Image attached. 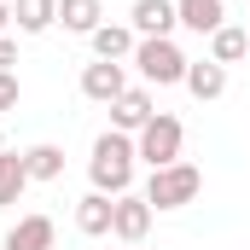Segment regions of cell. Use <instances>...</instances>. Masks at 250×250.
Here are the masks:
<instances>
[{"mask_svg":"<svg viewBox=\"0 0 250 250\" xmlns=\"http://www.w3.org/2000/svg\"><path fill=\"white\" fill-rule=\"evenodd\" d=\"M134 134H117V128H105L99 140H93V157H87V181L93 192H105V198H123L134 192Z\"/></svg>","mask_w":250,"mask_h":250,"instance_id":"1","label":"cell"},{"mask_svg":"<svg viewBox=\"0 0 250 250\" xmlns=\"http://www.w3.org/2000/svg\"><path fill=\"white\" fill-rule=\"evenodd\" d=\"M181 146H187V128H181V117H169V111H157L151 123L134 134V157H140L146 169H169V163H181Z\"/></svg>","mask_w":250,"mask_h":250,"instance_id":"2","label":"cell"},{"mask_svg":"<svg viewBox=\"0 0 250 250\" xmlns=\"http://www.w3.org/2000/svg\"><path fill=\"white\" fill-rule=\"evenodd\" d=\"M204 192V175L192 169V163H169V169H151V181H146V204L151 209H187L192 198Z\"/></svg>","mask_w":250,"mask_h":250,"instance_id":"3","label":"cell"},{"mask_svg":"<svg viewBox=\"0 0 250 250\" xmlns=\"http://www.w3.org/2000/svg\"><path fill=\"white\" fill-rule=\"evenodd\" d=\"M128 64L140 70L146 87H175V82H187V64H192V59L175 47V41H140Z\"/></svg>","mask_w":250,"mask_h":250,"instance_id":"4","label":"cell"},{"mask_svg":"<svg viewBox=\"0 0 250 250\" xmlns=\"http://www.w3.org/2000/svg\"><path fill=\"white\" fill-rule=\"evenodd\" d=\"M151 204L140 198V192H123V198H111V239H123V245H146V233H151Z\"/></svg>","mask_w":250,"mask_h":250,"instance_id":"5","label":"cell"},{"mask_svg":"<svg viewBox=\"0 0 250 250\" xmlns=\"http://www.w3.org/2000/svg\"><path fill=\"white\" fill-rule=\"evenodd\" d=\"M175 0H134V12H128V29L140 35V41H169L175 35Z\"/></svg>","mask_w":250,"mask_h":250,"instance_id":"6","label":"cell"},{"mask_svg":"<svg viewBox=\"0 0 250 250\" xmlns=\"http://www.w3.org/2000/svg\"><path fill=\"white\" fill-rule=\"evenodd\" d=\"M128 93V70L111 59H93L82 70V99H93V105H111V99H123Z\"/></svg>","mask_w":250,"mask_h":250,"instance_id":"7","label":"cell"},{"mask_svg":"<svg viewBox=\"0 0 250 250\" xmlns=\"http://www.w3.org/2000/svg\"><path fill=\"white\" fill-rule=\"evenodd\" d=\"M151 117H157V105H151V87H128L123 99H111V128H117V134H140Z\"/></svg>","mask_w":250,"mask_h":250,"instance_id":"8","label":"cell"},{"mask_svg":"<svg viewBox=\"0 0 250 250\" xmlns=\"http://www.w3.org/2000/svg\"><path fill=\"white\" fill-rule=\"evenodd\" d=\"M53 239H59L53 215H18V221L6 227V245L0 250H53Z\"/></svg>","mask_w":250,"mask_h":250,"instance_id":"9","label":"cell"},{"mask_svg":"<svg viewBox=\"0 0 250 250\" xmlns=\"http://www.w3.org/2000/svg\"><path fill=\"white\" fill-rule=\"evenodd\" d=\"M181 87H187L192 99H204V105H209V99H221V93H227V64H215V59H192Z\"/></svg>","mask_w":250,"mask_h":250,"instance_id":"10","label":"cell"},{"mask_svg":"<svg viewBox=\"0 0 250 250\" xmlns=\"http://www.w3.org/2000/svg\"><path fill=\"white\" fill-rule=\"evenodd\" d=\"M87 41H93V59H111V64H128L134 47H140V35H134L128 23H99Z\"/></svg>","mask_w":250,"mask_h":250,"instance_id":"11","label":"cell"},{"mask_svg":"<svg viewBox=\"0 0 250 250\" xmlns=\"http://www.w3.org/2000/svg\"><path fill=\"white\" fill-rule=\"evenodd\" d=\"M175 18H181V29H192V35H215L227 23L221 0H175Z\"/></svg>","mask_w":250,"mask_h":250,"instance_id":"12","label":"cell"},{"mask_svg":"<svg viewBox=\"0 0 250 250\" xmlns=\"http://www.w3.org/2000/svg\"><path fill=\"white\" fill-rule=\"evenodd\" d=\"M76 233H87V239H105V233H111V198H105V192L76 198Z\"/></svg>","mask_w":250,"mask_h":250,"instance_id":"13","label":"cell"},{"mask_svg":"<svg viewBox=\"0 0 250 250\" xmlns=\"http://www.w3.org/2000/svg\"><path fill=\"white\" fill-rule=\"evenodd\" d=\"M12 18L23 35H47L59 23V0H12Z\"/></svg>","mask_w":250,"mask_h":250,"instance_id":"14","label":"cell"},{"mask_svg":"<svg viewBox=\"0 0 250 250\" xmlns=\"http://www.w3.org/2000/svg\"><path fill=\"white\" fill-rule=\"evenodd\" d=\"M59 23L70 35H93V29L105 23V6H99V0H59Z\"/></svg>","mask_w":250,"mask_h":250,"instance_id":"15","label":"cell"},{"mask_svg":"<svg viewBox=\"0 0 250 250\" xmlns=\"http://www.w3.org/2000/svg\"><path fill=\"white\" fill-rule=\"evenodd\" d=\"M23 169H29V181H59L64 175V146H53V140L29 146L23 151Z\"/></svg>","mask_w":250,"mask_h":250,"instance_id":"16","label":"cell"},{"mask_svg":"<svg viewBox=\"0 0 250 250\" xmlns=\"http://www.w3.org/2000/svg\"><path fill=\"white\" fill-rule=\"evenodd\" d=\"M245 53H250V29H239V23H221L209 35V59L215 64H239Z\"/></svg>","mask_w":250,"mask_h":250,"instance_id":"17","label":"cell"},{"mask_svg":"<svg viewBox=\"0 0 250 250\" xmlns=\"http://www.w3.org/2000/svg\"><path fill=\"white\" fill-rule=\"evenodd\" d=\"M29 187V169H23V151H0V209L18 204Z\"/></svg>","mask_w":250,"mask_h":250,"instance_id":"18","label":"cell"},{"mask_svg":"<svg viewBox=\"0 0 250 250\" xmlns=\"http://www.w3.org/2000/svg\"><path fill=\"white\" fill-rule=\"evenodd\" d=\"M12 105H18V76L0 70V111H12Z\"/></svg>","mask_w":250,"mask_h":250,"instance_id":"19","label":"cell"},{"mask_svg":"<svg viewBox=\"0 0 250 250\" xmlns=\"http://www.w3.org/2000/svg\"><path fill=\"white\" fill-rule=\"evenodd\" d=\"M12 64H18V41H12V35H0V70H12Z\"/></svg>","mask_w":250,"mask_h":250,"instance_id":"20","label":"cell"},{"mask_svg":"<svg viewBox=\"0 0 250 250\" xmlns=\"http://www.w3.org/2000/svg\"><path fill=\"white\" fill-rule=\"evenodd\" d=\"M6 23H12V6H6V0H0V35H6Z\"/></svg>","mask_w":250,"mask_h":250,"instance_id":"21","label":"cell"},{"mask_svg":"<svg viewBox=\"0 0 250 250\" xmlns=\"http://www.w3.org/2000/svg\"><path fill=\"white\" fill-rule=\"evenodd\" d=\"M0 151H6V134H0Z\"/></svg>","mask_w":250,"mask_h":250,"instance_id":"22","label":"cell"},{"mask_svg":"<svg viewBox=\"0 0 250 250\" xmlns=\"http://www.w3.org/2000/svg\"><path fill=\"white\" fill-rule=\"evenodd\" d=\"M123 250H140V245H123Z\"/></svg>","mask_w":250,"mask_h":250,"instance_id":"23","label":"cell"}]
</instances>
